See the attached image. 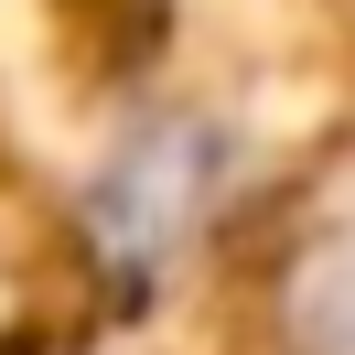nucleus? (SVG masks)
Listing matches in <instances>:
<instances>
[{
  "instance_id": "nucleus-1",
  "label": "nucleus",
  "mask_w": 355,
  "mask_h": 355,
  "mask_svg": "<svg viewBox=\"0 0 355 355\" xmlns=\"http://www.w3.org/2000/svg\"><path fill=\"white\" fill-rule=\"evenodd\" d=\"M291 312H302V345L312 355H355V237L312 248L302 291H291Z\"/></svg>"
}]
</instances>
